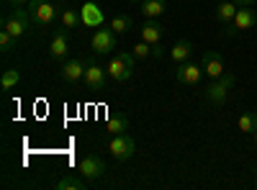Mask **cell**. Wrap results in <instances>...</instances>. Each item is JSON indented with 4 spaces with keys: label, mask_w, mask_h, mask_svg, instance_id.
Instances as JSON below:
<instances>
[{
    "label": "cell",
    "mask_w": 257,
    "mask_h": 190,
    "mask_svg": "<svg viewBox=\"0 0 257 190\" xmlns=\"http://www.w3.org/2000/svg\"><path fill=\"white\" fill-rule=\"evenodd\" d=\"M0 26H3L16 41H21L31 29V16H29V11H24V6H13L3 13Z\"/></svg>",
    "instance_id": "obj_1"
},
{
    "label": "cell",
    "mask_w": 257,
    "mask_h": 190,
    "mask_svg": "<svg viewBox=\"0 0 257 190\" xmlns=\"http://www.w3.org/2000/svg\"><path fill=\"white\" fill-rule=\"evenodd\" d=\"M134 67H137V57L132 52H118L108 59V67H105V72H108V77L113 82H123L134 75Z\"/></svg>",
    "instance_id": "obj_2"
},
{
    "label": "cell",
    "mask_w": 257,
    "mask_h": 190,
    "mask_svg": "<svg viewBox=\"0 0 257 190\" xmlns=\"http://www.w3.org/2000/svg\"><path fill=\"white\" fill-rule=\"evenodd\" d=\"M29 16L39 29H52L57 24V6L52 0H29Z\"/></svg>",
    "instance_id": "obj_3"
},
{
    "label": "cell",
    "mask_w": 257,
    "mask_h": 190,
    "mask_svg": "<svg viewBox=\"0 0 257 190\" xmlns=\"http://www.w3.org/2000/svg\"><path fill=\"white\" fill-rule=\"evenodd\" d=\"M234 82H237V77H234L231 72H224L221 77L211 80V85L206 88V100L211 105H224L226 98H229V90L234 88Z\"/></svg>",
    "instance_id": "obj_4"
},
{
    "label": "cell",
    "mask_w": 257,
    "mask_h": 190,
    "mask_svg": "<svg viewBox=\"0 0 257 190\" xmlns=\"http://www.w3.org/2000/svg\"><path fill=\"white\" fill-rule=\"evenodd\" d=\"M118 34L108 26V29H95V34H93V39H90V47H93V54L95 57H105V54H111L113 49H116V44H118V39H116Z\"/></svg>",
    "instance_id": "obj_5"
},
{
    "label": "cell",
    "mask_w": 257,
    "mask_h": 190,
    "mask_svg": "<svg viewBox=\"0 0 257 190\" xmlns=\"http://www.w3.org/2000/svg\"><path fill=\"white\" fill-rule=\"evenodd\" d=\"M108 152L118 159V162H126V159H132L134 157V152H137V141H134V136L132 134H116V136H111V141H108Z\"/></svg>",
    "instance_id": "obj_6"
},
{
    "label": "cell",
    "mask_w": 257,
    "mask_h": 190,
    "mask_svg": "<svg viewBox=\"0 0 257 190\" xmlns=\"http://www.w3.org/2000/svg\"><path fill=\"white\" fill-rule=\"evenodd\" d=\"M203 65H196V62H180L178 70H175V80L180 82V85H188V88H196L201 77H203Z\"/></svg>",
    "instance_id": "obj_7"
},
{
    "label": "cell",
    "mask_w": 257,
    "mask_h": 190,
    "mask_svg": "<svg viewBox=\"0 0 257 190\" xmlns=\"http://www.w3.org/2000/svg\"><path fill=\"white\" fill-rule=\"evenodd\" d=\"M254 26H257V11L254 8H239L237 16H234V21L229 24V29H226V36H234L239 31H249Z\"/></svg>",
    "instance_id": "obj_8"
},
{
    "label": "cell",
    "mask_w": 257,
    "mask_h": 190,
    "mask_svg": "<svg viewBox=\"0 0 257 190\" xmlns=\"http://www.w3.org/2000/svg\"><path fill=\"white\" fill-rule=\"evenodd\" d=\"M85 88H88L90 93H98V90H103L105 88V82H108V72H105L98 62H88V70H85Z\"/></svg>",
    "instance_id": "obj_9"
},
{
    "label": "cell",
    "mask_w": 257,
    "mask_h": 190,
    "mask_svg": "<svg viewBox=\"0 0 257 190\" xmlns=\"http://www.w3.org/2000/svg\"><path fill=\"white\" fill-rule=\"evenodd\" d=\"M103 172H105V162L98 157V154H85L82 159H80V175L88 180V182H93V180H98V177H103Z\"/></svg>",
    "instance_id": "obj_10"
},
{
    "label": "cell",
    "mask_w": 257,
    "mask_h": 190,
    "mask_svg": "<svg viewBox=\"0 0 257 190\" xmlns=\"http://www.w3.org/2000/svg\"><path fill=\"white\" fill-rule=\"evenodd\" d=\"M70 52V29H54V36H52V47H49V57L62 62Z\"/></svg>",
    "instance_id": "obj_11"
},
{
    "label": "cell",
    "mask_w": 257,
    "mask_h": 190,
    "mask_svg": "<svg viewBox=\"0 0 257 190\" xmlns=\"http://www.w3.org/2000/svg\"><path fill=\"white\" fill-rule=\"evenodd\" d=\"M85 70H88V62L85 59H70V62H64V67H62V80L67 82V85H77L80 80H85Z\"/></svg>",
    "instance_id": "obj_12"
},
{
    "label": "cell",
    "mask_w": 257,
    "mask_h": 190,
    "mask_svg": "<svg viewBox=\"0 0 257 190\" xmlns=\"http://www.w3.org/2000/svg\"><path fill=\"white\" fill-rule=\"evenodd\" d=\"M201 65H203V72H206L211 80H216V77H221V75H224V57H221L219 52H213V49L203 52Z\"/></svg>",
    "instance_id": "obj_13"
},
{
    "label": "cell",
    "mask_w": 257,
    "mask_h": 190,
    "mask_svg": "<svg viewBox=\"0 0 257 190\" xmlns=\"http://www.w3.org/2000/svg\"><path fill=\"white\" fill-rule=\"evenodd\" d=\"M162 34H165V29H162V24L157 18H147L144 24L139 26V39L147 41V44H160Z\"/></svg>",
    "instance_id": "obj_14"
},
{
    "label": "cell",
    "mask_w": 257,
    "mask_h": 190,
    "mask_svg": "<svg viewBox=\"0 0 257 190\" xmlns=\"http://www.w3.org/2000/svg\"><path fill=\"white\" fill-rule=\"evenodd\" d=\"M80 18H82V26H90V29H100L103 26V11L98 3L88 0L82 8H80Z\"/></svg>",
    "instance_id": "obj_15"
},
{
    "label": "cell",
    "mask_w": 257,
    "mask_h": 190,
    "mask_svg": "<svg viewBox=\"0 0 257 190\" xmlns=\"http://www.w3.org/2000/svg\"><path fill=\"white\" fill-rule=\"evenodd\" d=\"M237 11H239V6L234 3V0H219L216 21H219V24H224V26H229L231 21H234V16H237Z\"/></svg>",
    "instance_id": "obj_16"
},
{
    "label": "cell",
    "mask_w": 257,
    "mask_h": 190,
    "mask_svg": "<svg viewBox=\"0 0 257 190\" xmlns=\"http://www.w3.org/2000/svg\"><path fill=\"white\" fill-rule=\"evenodd\" d=\"M190 54H193V44H190L188 39H180L178 44H175L173 49H170V54H167V57L173 59L175 65H180V62H188V59H190Z\"/></svg>",
    "instance_id": "obj_17"
},
{
    "label": "cell",
    "mask_w": 257,
    "mask_h": 190,
    "mask_svg": "<svg viewBox=\"0 0 257 190\" xmlns=\"http://www.w3.org/2000/svg\"><path fill=\"white\" fill-rule=\"evenodd\" d=\"M105 131H108L111 136L128 131V116H126V113H116V116H111L108 121H105Z\"/></svg>",
    "instance_id": "obj_18"
},
{
    "label": "cell",
    "mask_w": 257,
    "mask_h": 190,
    "mask_svg": "<svg viewBox=\"0 0 257 190\" xmlns=\"http://www.w3.org/2000/svg\"><path fill=\"white\" fill-rule=\"evenodd\" d=\"M139 11H142L147 18H160V16L167 11V6H165V0H142Z\"/></svg>",
    "instance_id": "obj_19"
},
{
    "label": "cell",
    "mask_w": 257,
    "mask_h": 190,
    "mask_svg": "<svg viewBox=\"0 0 257 190\" xmlns=\"http://www.w3.org/2000/svg\"><path fill=\"white\" fill-rule=\"evenodd\" d=\"M85 187H88V182L77 175H64L57 180V190H85Z\"/></svg>",
    "instance_id": "obj_20"
},
{
    "label": "cell",
    "mask_w": 257,
    "mask_h": 190,
    "mask_svg": "<svg viewBox=\"0 0 257 190\" xmlns=\"http://www.w3.org/2000/svg\"><path fill=\"white\" fill-rule=\"evenodd\" d=\"M108 26H111L116 34H126V31L134 29V18H132V16H116V18H111Z\"/></svg>",
    "instance_id": "obj_21"
},
{
    "label": "cell",
    "mask_w": 257,
    "mask_h": 190,
    "mask_svg": "<svg viewBox=\"0 0 257 190\" xmlns=\"http://www.w3.org/2000/svg\"><path fill=\"white\" fill-rule=\"evenodd\" d=\"M18 82H21V72L18 70H6L3 72V77H0V90H13L16 85H18Z\"/></svg>",
    "instance_id": "obj_22"
},
{
    "label": "cell",
    "mask_w": 257,
    "mask_h": 190,
    "mask_svg": "<svg viewBox=\"0 0 257 190\" xmlns=\"http://www.w3.org/2000/svg\"><path fill=\"white\" fill-rule=\"evenodd\" d=\"M239 131H242V134H254V131H257V111L239 116Z\"/></svg>",
    "instance_id": "obj_23"
},
{
    "label": "cell",
    "mask_w": 257,
    "mask_h": 190,
    "mask_svg": "<svg viewBox=\"0 0 257 190\" xmlns=\"http://www.w3.org/2000/svg\"><path fill=\"white\" fill-rule=\"evenodd\" d=\"M80 24H82V18H80L77 11H72V8L62 11V26H64V29H70V31H72V29H77Z\"/></svg>",
    "instance_id": "obj_24"
},
{
    "label": "cell",
    "mask_w": 257,
    "mask_h": 190,
    "mask_svg": "<svg viewBox=\"0 0 257 190\" xmlns=\"http://www.w3.org/2000/svg\"><path fill=\"white\" fill-rule=\"evenodd\" d=\"M132 54H134L137 59H147V57H152V44H147V41H142V39H139V44L132 49Z\"/></svg>",
    "instance_id": "obj_25"
},
{
    "label": "cell",
    "mask_w": 257,
    "mask_h": 190,
    "mask_svg": "<svg viewBox=\"0 0 257 190\" xmlns=\"http://www.w3.org/2000/svg\"><path fill=\"white\" fill-rule=\"evenodd\" d=\"M16 47V39L6 31V29H0V49H3V52H11Z\"/></svg>",
    "instance_id": "obj_26"
},
{
    "label": "cell",
    "mask_w": 257,
    "mask_h": 190,
    "mask_svg": "<svg viewBox=\"0 0 257 190\" xmlns=\"http://www.w3.org/2000/svg\"><path fill=\"white\" fill-rule=\"evenodd\" d=\"M170 52H165V47H162V41H160V44H152V57L155 59H162V57H167Z\"/></svg>",
    "instance_id": "obj_27"
},
{
    "label": "cell",
    "mask_w": 257,
    "mask_h": 190,
    "mask_svg": "<svg viewBox=\"0 0 257 190\" xmlns=\"http://www.w3.org/2000/svg\"><path fill=\"white\" fill-rule=\"evenodd\" d=\"M239 8H252V6H257V0H234Z\"/></svg>",
    "instance_id": "obj_28"
},
{
    "label": "cell",
    "mask_w": 257,
    "mask_h": 190,
    "mask_svg": "<svg viewBox=\"0 0 257 190\" xmlns=\"http://www.w3.org/2000/svg\"><path fill=\"white\" fill-rule=\"evenodd\" d=\"M11 6H29V0H11Z\"/></svg>",
    "instance_id": "obj_29"
},
{
    "label": "cell",
    "mask_w": 257,
    "mask_h": 190,
    "mask_svg": "<svg viewBox=\"0 0 257 190\" xmlns=\"http://www.w3.org/2000/svg\"><path fill=\"white\" fill-rule=\"evenodd\" d=\"M252 139H254V144H257V131H254V134H252Z\"/></svg>",
    "instance_id": "obj_30"
},
{
    "label": "cell",
    "mask_w": 257,
    "mask_h": 190,
    "mask_svg": "<svg viewBox=\"0 0 257 190\" xmlns=\"http://www.w3.org/2000/svg\"><path fill=\"white\" fill-rule=\"evenodd\" d=\"M128 3H142V0H128Z\"/></svg>",
    "instance_id": "obj_31"
},
{
    "label": "cell",
    "mask_w": 257,
    "mask_h": 190,
    "mask_svg": "<svg viewBox=\"0 0 257 190\" xmlns=\"http://www.w3.org/2000/svg\"><path fill=\"white\" fill-rule=\"evenodd\" d=\"M254 187H257V177H254Z\"/></svg>",
    "instance_id": "obj_32"
}]
</instances>
